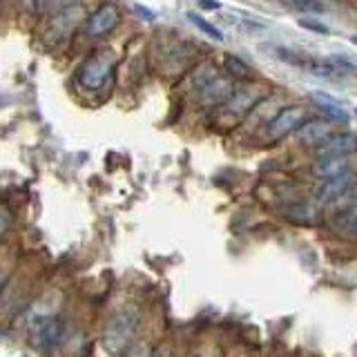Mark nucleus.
Wrapping results in <instances>:
<instances>
[{"instance_id": "1a4fd4ad", "label": "nucleus", "mask_w": 357, "mask_h": 357, "mask_svg": "<svg viewBox=\"0 0 357 357\" xmlns=\"http://www.w3.org/2000/svg\"><path fill=\"white\" fill-rule=\"evenodd\" d=\"M312 172L319 178H333L344 172H351L349 156H333V154L317 156V161L312 163Z\"/></svg>"}, {"instance_id": "423d86ee", "label": "nucleus", "mask_w": 357, "mask_h": 357, "mask_svg": "<svg viewBox=\"0 0 357 357\" xmlns=\"http://www.w3.org/2000/svg\"><path fill=\"white\" fill-rule=\"evenodd\" d=\"M121 22V14L114 5H100L92 16L87 18L85 31L92 38H103L109 31H114L116 25Z\"/></svg>"}, {"instance_id": "6ab92c4d", "label": "nucleus", "mask_w": 357, "mask_h": 357, "mask_svg": "<svg viewBox=\"0 0 357 357\" xmlns=\"http://www.w3.org/2000/svg\"><path fill=\"white\" fill-rule=\"evenodd\" d=\"M128 357H139L141 355V349H132V351H126Z\"/></svg>"}, {"instance_id": "f03ea898", "label": "nucleus", "mask_w": 357, "mask_h": 357, "mask_svg": "<svg viewBox=\"0 0 357 357\" xmlns=\"http://www.w3.org/2000/svg\"><path fill=\"white\" fill-rule=\"evenodd\" d=\"M114 63H116L114 56L109 52L94 54L92 59H87L81 67H78V72H76L78 85L83 89H89V92H96V89H100L107 83V78L112 76V72H114Z\"/></svg>"}, {"instance_id": "f257e3e1", "label": "nucleus", "mask_w": 357, "mask_h": 357, "mask_svg": "<svg viewBox=\"0 0 357 357\" xmlns=\"http://www.w3.org/2000/svg\"><path fill=\"white\" fill-rule=\"evenodd\" d=\"M139 326V312L134 308H123L109 317L103 333V349L109 355H119L130 346Z\"/></svg>"}, {"instance_id": "6e6552de", "label": "nucleus", "mask_w": 357, "mask_h": 357, "mask_svg": "<svg viewBox=\"0 0 357 357\" xmlns=\"http://www.w3.org/2000/svg\"><path fill=\"white\" fill-rule=\"evenodd\" d=\"M333 137L331 134V128H328V123H324V121H306L304 126H301L297 130V139L308 145V148H321L324 143H326L328 139Z\"/></svg>"}, {"instance_id": "9b49d317", "label": "nucleus", "mask_w": 357, "mask_h": 357, "mask_svg": "<svg viewBox=\"0 0 357 357\" xmlns=\"http://www.w3.org/2000/svg\"><path fill=\"white\" fill-rule=\"evenodd\" d=\"M317 150H319V156H326V154L349 156V154L357 152V137H355V134H337V137H331Z\"/></svg>"}, {"instance_id": "20e7f679", "label": "nucleus", "mask_w": 357, "mask_h": 357, "mask_svg": "<svg viewBox=\"0 0 357 357\" xmlns=\"http://www.w3.org/2000/svg\"><path fill=\"white\" fill-rule=\"evenodd\" d=\"M197 94L199 100L204 105H219L226 103L234 96V83L232 76H217L215 72H210L208 76H204L197 85Z\"/></svg>"}, {"instance_id": "2eb2a0df", "label": "nucleus", "mask_w": 357, "mask_h": 357, "mask_svg": "<svg viewBox=\"0 0 357 357\" xmlns=\"http://www.w3.org/2000/svg\"><path fill=\"white\" fill-rule=\"evenodd\" d=\"M22 3H25V7L33 11V14H40V11H45L50 5H54V0H22Z\"/></svg>"}, {"instance_id": "7ed1b4c3", "label": "nucleus", "mask_w": 357, "mask_h": 357, "mask_svg": "<svg viewBox=\"0 0 357 357\" xmlns=\"http://www.w3.org/2000/svg\"><path fill=\"white\" fill-rule=\"evenodd\" d=\"M29 335H31V344L47 353L61 346L65 337V328L61 319L47 315V312H38V315H31L29 319Z\"/></svg>"}, {"instance_id": "9d476101", "label": "nucleus", "mask_w": 357, "mask_h": 357, "mask_svg": "<svg viewBox=\"0 0 357 357\" xmlns=\"http://www.w3.org/2000/svg\"><path fill=\"white\" fill-rule=\"evenodd\" d=\"M310 100L315 103V107L317 109H321L324 114H326L328 119H333L335 123H342V126H349V121H351V116H349V112H346L337 100L335 98H331L328 94H324V92H312L310 94Z\"/></svg>"}, {"instance_id": "aec40b11", "label": "nucleus", "mask_w": 357, "mask_h": 357, "mask_svg": "<svg viewBox=\"0 0 357 357\" xmlns=\"http://www.w3.org/2000/svg\"><path fill=\"white\" fill-rule=\"evenodd\" d=\"M152 357H176V355H172V353H154Z\"/></svg>"}, {"instance_id": "0eeeda50", "label": "nucleus", "mask_w": 357, "mask_h": 357, "mask_svg": "<svg viewBox=\"0 0 357 357\" xmlns=\"http://www.w3.org/2000/svg\"><path fill=\"white\" fill-rule=\"evenodd\" d=\"M351 188H353V172H344L340 176L324 178L315 192V199H317V204H333V201L342 199Z\"/></svg>"}, {"instance_id": "f3484780", "label": "nucleus", "mask_w": 357, "mask_h": 357, "mask_svg": "<svg viewBox=\"0 0 357 357\" xmlns=\"http://www.w3.org/2000/svg\"><path fill=\"white\" fill-rule=\"evenodd\" d=\"M346 226H351L355 232H357V208L351 212V215H349V221H346Z\"/></svg>"}, {"instance_id": "f8f14e48", "label": "nucleus", "mask_w": 357, "mask_h": 357, "mask_svg": "<svg viewBox=\"0 0 357 357\" xmlns=\"http://www.w3.org/2000/svg\"><path fill=\"white\" fill-rule=\"evenodd\" d=\"M223 65H226V72L228 76L232 78H250L252 76V70L248 63H243L239 56H232V54H226V59H223Z\"/></svg>"}, {"instance_id": "4468645a", "label": "nucleus", "mask_w": 357, "mask_h": 357, "mask_svg": "<svg viewBox=\"0 0 357 357\" xmlns=\"http://www.w3.org/2000/svg\"><path fill=\"white\" fill-rule=\"evenodd\" d=\"M299 25L304 27V29L315 31V33H328V27H326V25H321V22L312 20V18H301V20H299Z\"/></svg>"}, {"instance_id": "ddd939ff", "label": "nucleus", "mask_w": 357, "mask_h": 357, "mask_svg": "<svg viewBox=\"0 0 357 357\" xmlns=\"http://www.w3.org/2000/svg\"><path fill=\"white\" fill-rule=\"evenodd\" d=\"M188 20L192 22L195 27H199L201 31H204L206 36H210L212 40H223V33H221V31H219V29H217L215 25H210L208 20H204V18H201V16H197L195 11H190V14H188Z\"/></svg>"}, {"instance_id": "a211bd4d", "label": "nucleus", "mask_w": 357, "mask_h": 357, "mask_svg": "<svg viewBox=\"0 0 357 357\" xmlns=\"http://www.w3.org/2000/svg\"><path fill=\"white\" fill-rule=\"evenodd\" d=\"M7 228H9V215H7V210L3 208V234L7 232Z\"/></svg>"}, {"instance_id": "dca6fc26", "label": "nucleus", "mask_w": 357, "mask_h": 357, "mask_svg": "<svg viewBox=\"0 0 357 357\" xmlns=\"http://www.w3.org/2000/svg\"><path fill=\"white\" fill-rule=\"evenodd\" d=\"M199 7L208 9V11H215V9H221V3L219 0H199Z\"/></svg>"}, {"instance_id": "412c9836", "label": "nucleus", "mask_w": 357, "mask_h": 357, "mask_svg": "<svg viewBox=\"0 0 357 357\" xmlns=\"http://www.w3.org/2000/svg\"><path fill=\"white\" fill-rule=\"evenodd\" d=\"M355 112H357V109H355Z\"/></svg>"}, {"instance_id": "39448f33", "label": "nucleus", "mask_w": 357, "mask_h": 357, "mask_svg": "<svg viewBox=\"0 0 357 357\" xmlns=\"http://www.w3.org/2000/svg\"><path fill=\"white\" fill-rule=\"evenodd\" d=\"M304 123H306L304 107H299V105L284 107V109H279L271 119V123L266 126V137L271 141H277V139L286 137V134H290L293 130H299Z\"/></svg>"}]
</instances>
